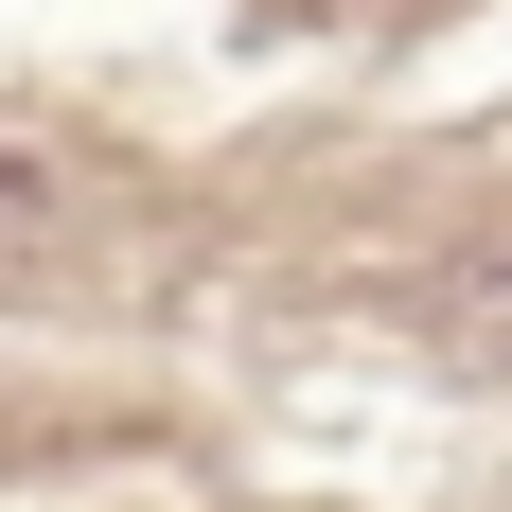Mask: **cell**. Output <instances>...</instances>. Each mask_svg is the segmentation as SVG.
<instances>
[{
  "label": "cell",
  "mask_w": 512,
  "mask_h": 512,
  "mask_svg": "<svg viewBox=\"0 0 512 512\" xmlns=\"http://www.w3.org/2000/svg\"><path fill=\"white\" fill-rule=\"evenodd\" d=\"M36 212H53V177H36V159H0V248H18Z\"/></svg>",
  "instance_id": "6da1fadb"
}]
</instances>
